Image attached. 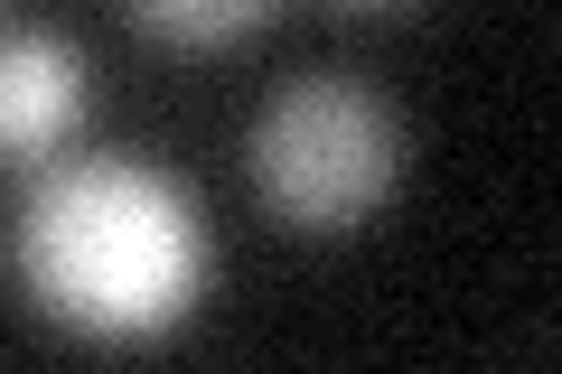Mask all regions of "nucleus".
Here are the masks:
<instances>
[{"instance_id": "nucleus-1", "label": "nucleus", "mask_w": 562, "mask_h": 374, "mask_svg": "<svg viewBox=\"0 0 562 374\" xmlns=\"http://www.w3.org/2000/svg\"><path fill=\"white\" fill-rule=\"evenodd\" d=\"M20 272L66 328L150 337L206 281V216L169 169L76 159L20 216Z\"/></svg>"}, {"instance_id": "nucleus-2", "label": "nucleus", "mask_w": 562, "mask_h": 374, "mask_svg": "<svg viewBox=\"0 0 562 374\" xmlns=\"http://www.w3.org/2000/svg\"><path fill=\"white\" fill-rule=\"evenodd\" d=\"M244 159H254V188H262V206L281 225L338 235V225H357V216L384 206V188L403 169V122L357 76H291L254 113Z\"/></svg>"}, {"instance_id": "nucleus-3", "label": "nucleus", "mask_w": 562, "mask_h": 374, "mask_svg": "<svg viewBox=\"0 0 562 374\" xmlns=\"http://www.w3.org/2000/svg\"><path fill=\"white\" fill-rule=\"evenodd\" d=\"M76 122H85V57L47 29H20L10 57H0V140H10V159L57 150Z\"/></svg>"}, {"instance_id": "nucleus-4", "label": "nucleus", "mask_w": 562, "mask_h": 374, "mask_svg": "<svg viewBox=\"0 0 562 374\" xmlns=\"http://www.w3.org/2000/svg\"><path fill=\"white\" fill-rule=\"evenodd\" d=\"M122 10H132V29H150L169 47H225L244 29H262L281 0H122Z\"/></svg>"}, {"instance_id": "nucleus-5", "label": "nucleus", "mask_w": 562, "mask_h": 374, "mask_svg": "<svg viewBox=\"0 0 562 374\" xmlns=\"http://www.w3.org/2000/svg\"><path fill=\"white\" fill-rule=\"evenodd\" d=\"M347 10H394V0H347Z\"/></svg>"}]
</instances>
